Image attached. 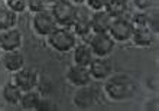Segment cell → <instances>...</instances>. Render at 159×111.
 <instances>
[{
    "label": "cell",
    "instance_id": "cell-1",
    "mask_svg": "<svg viewBox=\"0 0 159 111\" xmlns=\"http://www.w3.org/2000/svg\"><path fill=\"white\" fill-rule=\"evenodd\" d=\"M46 38H48V43L58 52H70L77 45L75 33L70 28H64V26H57Z\"/></svg>",
    "mask_w": 159,
    "mask_h": 111
},
{
    "label": "cell",
    "instance_id": "cell-2",
    "mask_svg": "<svg viewBox=\"0 0 159 111\" xmlns=\"http://www.w3.org/2000/svg\"><path fill=\"white\" fill-rule=\"evenodd\" d=\"M91 9L83 4H75V15H74V20H72V32L80 35L83 39H88L93 35L91 30Z\"/></svg>",
    "mask_w": 159,
    "mask_h": 111
},
{
    "label": "cell",
    "instance_id": "cell-3",
    "mask_svg": "<svg viewBox=\"0 0 159 111\" xmlns=\"http://www.w3.org/2000/svg\"><path fill=\"white\" fill-rule=\"evenodd\" d=\"M51 13L58 26L70 28L74 20V15H75V4L71 0H57L52 3Z\"/></svg>",
    "mask_w": 159,
    "mask_h": 111
},
{
    "label": "cell",
    "instance_id": "cell-4",
    "mask_svg": "<svg viewBox=\"0 0 159 111\" xmlns=\"http://www.w3.org/2000/svg\"><path fill=\"white\" fill-rule=\"evenodd\" d=\"M104 90L111 100H123L127 98L133 92V84L129 78L114 77V78L107 79Z\"/></svg>",
    "mask_w": 159,
    "mask_h": 111
},
{
    "label": "cell",
    "instance_id": "cell-5",
    "mask_svg": "<svg viewBox=\"0 0 159 111\" xmlns=\"http://www.w3.org/2000/svg\"><path fill=\"white\" fill-rule=\"evenodd\" d=\"M114 41L113 38L110 36L109 32H96L93 33L88 45L91 48L94 56H107L111 54V51L114 49Z\"/></svg>",
    "mask_w": 159,
    "mask_h": 111
},
{
    "label": "cell",
    "instance_id": "cell-6",
    "mask_svg": "<svg viewBox=\"0 0 159 111\" xmlns=\"http://www.w3.org/2000/svg\"><path fill=\"white\" fill-rule=\"evenodd\" d=\"M32 26L34 30L41 36H48L55 28H57V22H55L51 9H42L39 12L34 13V19H32Z\"/></svg>",
    "mask_w": 159,
    "mask_h": 111
},
{
    "label": "cell",
    "instance_id": "cell-7",
    "mask_svg": "<svg viewBox=\"0 0 159 111\" xmlns=\"http://www.w3.org/2000/svg\"><path fill=\"white\" fill-rule=\"evenodd\" d=\"M109 33L116 42H126L132 38L133 25H132L130 19H127L126 16L114 17L109 28Z\"/></svg>",
    "mask_w": 159,
    "mask_h": 111
},
{
    "label": "cell",
    "instance_id": "cell-8",
    "mask_svg": "<svg viewBox=\"0 0 159 111\" xmlns=\"http://www.w3.org/2000/svg\"><path fill=\"white\" fill-rule=\"evenodd\" d=\"M13 84H16L22 91L34 90L38 84V74L34 68H20L19 71L13 72V77L10 78Z\"/></svg>",
    "mask_w": 159,
    "mask_h": 111
},
{
    "label": "cell",
    "instance_id": "cell-9",
    "mask_svg": "<svg viewBox=\"0 0 159 111\" xmlns=\"http://www.w3.org/2000/svg\"><path fill=\"white\" fill-rule=\"evenodd\" d=\"M22 46V35L17 29L12 28L0 32V48L4 52L16 51Z\"/></svg>",
    "mask_w": 159,
    "mask_h": 111
},
{
    "label": "cell",
    "instance_id": "cell-10",
    "mask_svg": "<svg viewBox=\"0 0 159 111\" xmlns=\"http://www.w3.org/2000/svg\"><path fill=\"white\" fill-rule=\"evenodd\" d=\"M67 78L71 84L77 87H87L91 81V74L88 66H83V65H74L70 66V69L67 72Z\"/></svg>",
    "mask_w": 159,
    "mask_h": 111
},
{
    "label": "cell",
    "instance_id": "cell-11",
    "mask_svg": "<svg viewBox=\"0 0 159 111\" xmlns=\"http://www.w3.org/2000/svg\"><path fill=\"white\" fill-rule=\"evenodd\" d=\"M88 69H90V74H91V78L107 79V77L111 72V65H110L109 59L106 56H96L90 62Z\"/></svg>",
    "mask_w": 159,
    "mask_h": 111
},
{
    "label": "cell",
    "instance_id": "cell-12",
    "mask_svg": "<svg viewBox=\"0 0 159 111\" xmlns=\"http://www.w3.org/2000/svg\"><path fill=\"white\" fill-rule=\"evenodd\" d=\"M111 20H113V17L110 16L104 9H101V10H94V13H91V30H93V33L109 32Z\"/></svg>",
    "mask_w": 159,
    "mask_h": 111
},
{
    "label": "cell",
    "instance_id": "cell-13",
    "mask_svg": "<svg viewBox=\"0 0 159 111\" xmlns=\"http://www.w3.org/2000/svg\"><path fill=\"white\" fill-rule=\"evenodd\" d=\"M2 62H3L4 68L7 71H10L12 74L25 66V58H23V55H22L20 52H19V49L4 52L3 58H2Z\"/></svg>",
    "mask_w": 159,
    "mask_h": 111
},
{
    "label": "cell",
    "instance_id": "cell-14",
    "mask_svg": "<svg viewBox=\"0 0 159 111\" xmlns=\"http://www.w3.org/2000/svg\"><path fill=\"white\" fill-rule=\"evenodd\" d=\"M93 58H94V54H93L88 42H81L74 46V64L88 66L90 62L93 61Z\"/></svg>",
    "mask_w": 159,
    "mask_h": 111
},
{
    "label": "cell",
    "instance_id": "cell-15",
    "mask_svg": "<svg viewBox=\"0 0 159 111\" xmlns=\"http://www.w3.org/2000/svg\"><path fill=\"white\" fill-rule=\"evenodd\" d=\"M130 39L138 46H149L153 42V32L149 26H134Z\"/></svg>",
    "mask_w": 159,
    "mask_h": 111
},
{
    "label": "cell",
    "instance_id": "cell-16",
    "mask_svg": "<svg viewBox=\"0 0 159 111\" xmlns=\"http://www.w3.org/2000/svg\"><path fill=\"white\" fill-rule=\"evenodd\" d=\"M17 23V13L13 12L7 6H0V32L15 28Z\"/></svg>",
    "mask_w": 159,
    "mask_h": 111
},
{
    "label": "cell",
    "instance_id": "cell-17",
    "mask_svg": "<svg viewBox=\"0 0 159 111\" xmlns=\"http://www.w3.org/2000/svg\"><path fill=\"white\" fill-rule=\"evenodd\" d=\"M104 10L113 19L119 16H125V13L127 12V0H106Z\"/></svg>",
    "mask_w": 159,
    "mask_h": 111
},
{
    "label": "cell",
    "instance_id": "cell-18",
    "mask_svg": "<svg viewBox=\"0 0 159 111\" xmlns=\"http://www.w3.org/2000/svg\"><path fill=\"white\" fill-rule=\"evenodd\" d=\"M22 92H23V91H22L16 84H13L12 81L7 82V84H4L3 90H2V94H3V98L6 100V103L12 104V105L19 104L20 97H22Z\"/></svg>",
    "mask_w": 159,
    "mask_h": 111
},
{
    "label": "cell",
    "instance_id": "cell-19",
    "mask_svg": "<svg viewBox=\"0 0 159 111\" xmlns=\"http://www.w3.org/2000/svg\"><path fill=\"white\" fill-rule=\"evenodd\" d=\"M39 101H41L39 92H36V91H34V90H29V91H23V92H22L19 104H20V107L25 108V110H36Z\"/></svg>",
    "mask_w": 159,
    "mask_h": 111
},
{
    "label": "cell",
    "instance_id": "cell-20",
    "mask_svg": "<svg viewBox=\"0 0 159 111\" xmlns=\"http://www.w3.org/2000/svg\"><path fill=\"white\" fill-rule=\"evenodd\" d=\"M93 101H94V97H93L91 91L87 90L85 87H80V90L74 95V103H75L77 107L85 108L88 105H91Z\"/></svg>",
    "mask_w": 159,
    "mask_h": 111
},
{
    "label": "cell",
    "instance_id": "cell-21",
    "mask_svg": "<svg viewBox=\"0 0 159 111\" xmlns=\"http://www.w3.org/2000/svg\"><path fill=\"white\" fill-rule=\"evenodd\" d=\"M130 22H132V25L134 26H149V13L146 12H138L134 13L133 17L130 19Z\"/></svg>",
    "mask_w": 159,
    "mask_h": 111
},
{
    "label": "cell",
    "instance_id": "cell-22",
    "mask_svg": "<svg viewBox=\"0 0 159 111\" xmlns=\"http://www.w3.org/2000/svg\"><path fill=\"white\" fill-rule=\"evenodd\" d=\"M6 6L12 9L13 12H23L28 7V0H6Z\"/></svg>",
    "mask_w": 159,
    "mask_h": 111
},
{
    "label": "cell",
    "instance_id": "cell-23",
    "mask_svg": "<svg viewBox=\"0 0 159 111\" xmlns=\"http://www.w3.org/2000/svg\"><path fill=\"white\" fill-rule=\"evenodd\" d=\"M46 2L45 0H28V7L32 10V12H39L42 9H45Z\"/></svg>",
    "mask_w": 159,
    "mask_h": 111
},
{
    "label": "cell",
    "instance_id": "cell-24",
    "mask_svg": "<svg viewBox=\"0 0 159 111\" xmlns=\"http://www.w3.org/2000/svg\"><path fill=\"white\" fill-rule=\"evenodd\" d=\"M85 3H87V7L91 10H101L104 9L106 0H85Z\"/></svg>",
    "mask_w": 159,
    "mask_h": 111
},
{
    "label": "cell",
    "instance_id": "cell-25",
    "mask_svg": "<svg viewBox=\"0 0 159 111\" xmlns=\"http://www.w3.org/2000/svg\"><path fill=\"white\" fill-rule=\"evenodd\" d=\"M51 108H52V103H51L49 100H42L41 98L36 110L38 111H46V110H51Z\"/></svg>",
    "mask_w": 159,
    "mask_h": 111
},
{
    "label": "cell",
    "instance_id": "cell-26",
    "mask_svg": "<svg viewBox=\"0 0 159 111\" xmlns=\"http://www.w3.org/2000/svg\"><path fill=\"white\" fill-rule=\"evenodd\" d=\"M134 4H136L140 10H146V9L151 7L152 0H134Z\"/></svg>",
    "mask_w": 159,
    "mask_h": 111
},
{
    "label": "cell",
    "instance_id": "cell-27",
    "mask_svg": "<svg viewBox=\"0 0 159 111\" xmlns=\"http://www.w3.org/2000/svg\"><path fill=\"white\" fill-rule=\"evenodd\" d=\"M71 2H72L74 4H83L85 0H71Z\"/></svg>",
    "mask_w": 159,
    "mask_h": 111
},
{
    "label": "cell",
    "instance_id": "cell-28",
    "mask_svg": "<svg viewBox=\"0 0 159 111\" xmlns=\"http://www.w3.org/2000/svg\"><path fill=\"white\" fill-rule=\"evenodd\" d=\"M46 3H54V2H57V0H45Z\"/></svg>",
    "mask_w": 159,
    "mask_h": 111
},
{
    "label": "cell",
    "instance_id": "cell-29",
    "mask_svg": "<svg viewBox=\"0 0 159 111\" xmlns=\"http://www.w3.org/2000/svg\"><path fill=\"white\" fill-rule=\"evenodd\" d=\"M0 52H2V48H0Z\"/></svg>",
    "mask_w": 159,
    "mask_h": 111
}]
</instances>
